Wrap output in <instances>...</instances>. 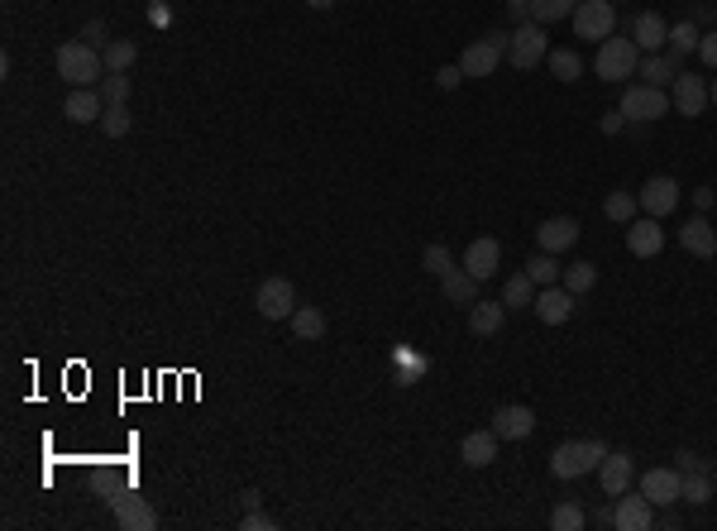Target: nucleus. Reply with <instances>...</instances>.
<instances>
[{"label":"nucleus","instance_id":"14","mask_svg":"<svg viewBox=\"0 0 717 531\" xmlns=\"http://www.w3.org/2000/svg\"><path fill=\"white\" fill-rule=\"evenodd\" d=\"M536 316H541L545 326H565L569 316H574V292L565 283H550V288L536 292Z\"/></svg>","mask_w":717,"mask_h":531},{"label":"nucleus","instance_id":"8","mask_svg":"<svg viewBox=\"0 0 717 531\" xmlns=\"http://www.w3.org/2000/svg\"><path fill=\"white\" fill-rule=\"evenodd\" d=\"M254 307H259L263 321H292L297 311V288L287 278H263L259 292H254Z\"/></svg>","mask_w":717,"mask_h":531},{"label":"nucleus","instance_id":"20","mask_svg":"<svg viewBox=\"0 0 717 531\" xmlns=\"http://www.w3.org/2000/svg\"><path fill=\"white\" fill-rule=\"evenodd\" d=\"M631 39H636L641 53H660V48L670 44V24H665V15L646 10V15H636V24H631Z\"/></svg>","mask_w":717,"mask_h":531},{"label":"nucleus","instance_id":"18","mask_svg":"<svg viewBox=\"0 0 717 531\" xmlns=\"http://www.w3.org/2000/svg\"><path fill=\"white\" fill-rule=\"evenodd\" d=\"M488 426L498 431V441H526L536 431V412L531 407H498Z\"/></svg>","mask_w":717,"mask_h":531},{"label":"nucleus","instance_id":"34","mask_svg":"<svg viewBox=\"0 0 717 531\" xmlns=\"http://www.w3.org/2000/svg\"><path fill=\"white\" fill-rule=\"evenodd\" d=\"M698 39H703V34H698V24L694 20H679L670 29V53L674 58H684V53H698Z\"/></svg>","mask_w":717,"mask_h":531},{"label":"nucleus","instance_id":"15","mask_svg":"<svg viewBox=\"0 0 717 531\" xmlns=\"http://www.w3.org/2000/svg\"><path fill=\"white\" fill-rule=\"evenodd\" d=\"M631 474H636V465H631L627 450H608L603 465H598V479H603V493H608V498H622V493H627Z\"/></svg>","mask_w":717,"mask_h":531},{"label":"nucleus","instance_id":"45","mask_svg":"<svg viewBox=\"0 0 717 531\" xmlns=\"http://www.w3.org/2000/svg\"><path fill=\"white\" fill-rule=\"evenodd\" d=\"M507 10H512V20L526 24V15H531V0H507Z\"/></svg>","mask_w":717,"mask_h":531},{"label":"nucleus","instance_id":"11","mask_svg":"<svg viewBox=\"0 0 717 531\" xmlns=\"http://www.w3.org/2000/svg\"><path fill=\"white\" fill-rule=\"evenodd\" d=\"M655 503L646 493H622L617 508H612V527L617 531H651L655 527Z\"/></svg>","mask_w":717,"mask_h":531},{"label":"nucleus","instance_id":"27","mask_svg":"<svg viewBox=\"0 0 717 531\" xmlns=\"http://www.w3.org/2000/svg\"><path fill=\"white\" fill-rule=\"evenodd\" d=\"M502 307L507 311L536 307V283H531V273H512V278L502 283Z\"/></svg>","mask_w":717,"mask_h":531},{"label":"nucleus","instance_id":"10","mask_svg":"<svg viewBox=\"0 0 717 531\" xmlns=\"http://www.w3.org/2000/svg\"><path fill=\"white\" fill-rule=\"evenodd\" d=\"M641 493L651 498L655 508H679V498H684V474H679V469L655 465V469L641 474Z\"/></svg>","mask_w":717,"mask_h":531},{"label":"nucleus","instance_id":"7","mask_svg":"<svg viewBox=\"0 0 717 531\" xmlns=\"http://www.w3.org/2000/svg\"><path fill=\"white\" fill-rule=\"evenodd\" d=\"M545 53H550V39H545V24H522L517 34H512V44H507V63L517 67V72H531L536 63H545Z\"/></svg>","mask_w":717,"mask_h":531},{"label":"nucleus","instance_id":"44","mask_svg":"<svg viewBox=\"0 0 717 531\" xmlns=\"http://www.w3.org/2000/svg\"><path fill=\"white\" fill-rule=\"evenodd\" d=\"M101 34H106V24H101V20H91L87 29H82V44H96V48H106L110 39H101Z\"/></svg>","mask_w":717,"mask_h":531},{"label":"nucleus","instance_id":"49","mask_svg":"<svg viewBox=\"0 0 717 531\" xmlns=\"http://www.w3.org/2000/svg\"><path fill=\"white\" fill-rule=\"evenodd\" d=\"M708 101H713V106H717V77H713V82H708Z\"/></svg>","mask_w":717,"mask_h":531},{"label":"nucleus","instance_id":"2","mask_svg":"<svg viewBox=\"0 0 717 531\" xmlns=\"http://www.w3.org/2000/svg\"><path fill=\"white\" fill-rule=\"evenodd\" d=\"M636 67H641L636 39H603V44H598L593 72H598L603 82H627V77H636Z\"/></svg>","mask_w":717,"mask_h":531},{"label":"nucleus","instance_id":"30","mask_svg":"<svg viewBox=\"0 0 717 531\" xmlns=\"http://www.w3.org/2000/svg\"><path fill=\"white\" fill-rule=\"evenodd\" d=\"M134 58H139V44H134V39H115V44L101 48V63H106V72H130Z\"/></svg>","mask_w":717,"mask_h":531},{"label":"nucleus","instance_id":"25","mask_svg":"<svg viewBox=\"0 0 717 531\" xmlns=\"http://www.w3.org/2000/svg\"><path fill=\"white\" fill-rule=\"evenodd\" d=\"M641 82L646 87H674V77H679V58L674 53H651V58H641Z\"/></svg>","mask_w":717,"mask_h":531},{"label":"nucleus","instance_id":"22","mask_svg":"<svg viewBox=\"0 0 717 531\" xmlns=\"http://www.w3.org/2000/svg\"><path fill=\"white\" fill-rule=\"evenodd\" d=\"M498 264H502V244H498V240H488V235H483V240H474L469 249H464V268L474 273L478 283H483V278H493V273H498Z\"/></svg>","mask_w":717,"mask_h":531},{"label":"nucleus","instance_id":"40","mask_svg":"<svg viewBox=\"0 0 717 531\" xmlns=\"http://www.w3.org/2000/svg\"><path fill=\"white\" fill-rule=\"evenodd\" d=\"M130 96V82H125V72H106V106H120Z\"/></svg>","mask_w":717,"mask_h":531},{"label":"nucleus","instance_id":"38","mask_svg":"<svg viewBox=\"0 0 717 531\" xmlns=\"http://www.w3.org/2000/svg\"><path fill=\"white\" fill-rule=\"evenodd\" d=\"M421 268H426V273H435V278H445V273L455 268V259H450V249H445V244H426V254H421Z\"/></svg>","mask_w":717,"mask_h":531},{"label":"nucleus","instance_id":"19","mask_svg":"<svg viewBox=\"0 0 717 531\" xmlns=\"http://www.w3.org/2000/svg\"><path fill=\"white\" fill-rule=\"evenodd\" d=\"M459 460L469 469H488L498 460V431H493V426H488V431H469L464 445H459Z\"/></svg>","mask_w":717,"mask_h":531},{"label":"nucleus","instance_id":"21","mask_svg":"<svg viewBox=\"0 0 717 531\" xmlns=\"http://www.w3.org/2000/svg\"><path fill=\"white\" fill-rule=\"evenodd\" d=\"M679 244H684L694 259H713V254H717V230L703 221V211H698L694 221L679 225Z\"/></svg>","mask_w":717,"mask_h":531},{"label":"nucleus","instance_id":"35","mask_svg":"<svg viewBox=\"0 0 717 531\" xmlns=\"http://www.w3.org/2000/svg\"><path fill=\"white\" fill-rule=\"evenodd\" d=\"M574 5H579V0H531V20L555 24V20H565V15H574Z\"/></svg>","mask_w":717,"mask_h":531},{"label":"nucleus","instance_id":"32","mask_svg":"<svg viewBox=\"0 0 717 531\" xmlns=\"http://www.w3.org/2000/svg\"><path fill=\"white\" fill-rule=\"evenodd\" d=\"M526 273H531V283H536V288H550V283H560V278H565V273H560V254H545V249L526 264Z\"/></svg>","mask_w":717,"mask_h":531},{"label":"nucleus","instance_id":"48","mask_svg":"<svg viewBox=\"0 0 717 531\" xmlns=\"http://www.w3.org/2000/svg\"><path fill=\"white\" fill-rule=\"evenodd\" d=\"M311 10H335V0H306Z\"/></svg>","mask_w":717,"mask_h":531},{"label":"nucleus","instance_id":"12","mask_svg":"<svg viewBox=\"0 0 717 531\" xmlns=\"http://www.w3.org/2000/svg\"><path fill=\"white\" fill-rule=\"evenodd\" d=\"M670 101H674V111L679 115H689V120H694V115L708 111V82H703L698 72H679V77H674Z\"/></svg>","mask_w":717,"mask_h":531},{"label":"nucleus","instance_id":"4","mask_svg":"<svg viewBox=\"0 0 717 531\" xmlns=\"http://www.w3.org/2000/svg\"><path fill=\"white\" fill-rule=\"evenodd\" d=\"M507 44H512V34H502V29H488L483 39H474V44L464 48V58H459V72L464 77H493L502 63V53H507Z\"/></svg>","mask_w":717,"mask_h":531},{"label":"nucleus","instance_id":"6","mask_svg":"<svg viewBox=\"0 0 717 531\" xmlns=\"http://www.w3.org/2000/svg\"><path fill=\"white\" fill-rule=\"evenodd\" d=\"M670 91L665 87H646V82H641V87H627L622 91V106H617V111L627 115L631 125H646V120H660V115H670Z\"/></svg>","mask_w":717,"mask_h":531},{"label":"nucleus","instance_id":"16","mask_svg":"<svg viewBox=\"0 0 717 531\" xmlns=\"http://www.w3.org/2000/svg\"><path fill=\"white\" fill-rule=\"evenodd\" d=\"M536 244H541L545 254H565L579 244V221L574 216H550V221L536 230Z\"/></svg>","mask_w":717,"mask_h":531},{"label":"nucleus","instance_id":"13","mask_svg":"<svg viewBox=\"0 0 717 531\" xmlns=\"http://www.w3.org/2000/svg\"><path fill=\"white\" fill-rule=\"evenodd\" d=\"M636 201H641V211H646V216L660 221V216H670L674 206H679V182H674V177H651V182L636 192Z\"/></svg>","mask_w":717,"mask_h":531},{"label":"nucleus","instance_id":"3","mask_svg":"<svg viewBox=\"0 0 717 531\" xmlns=\"http://www.w3.org/2000/svg\"><path fill=\"white\" fill-rule=\"evenodd\" d=\"M101 72H106V63H101V48L96 44H63L58 48V77H63V82H72V87H91Z\"/></svg>","mask_w":717,"mask_h":531},{"label":"nucleus","instance_id":"42","mask_svg":"<svg viewBox=\"0 0 717 531\" xmlns=\"http://www.w3.org/2000/svg\"><path fill=\"white\" fill-rule=\"evenodd\" d=\"M698 58H703L708 67H717V29H708V34L698 39Z\"/></svg>","mask_w":717,"mask_h":531},{"label":"nucleus","instance_id":"29","mask_svg":"<svg viewBox=\"0 0 717 531\" xmlns=\"http://www.w3.org/2000/svg\"><path fill=\"white\" fill-rule=\"evenodd\" d=\"M292 335H297V340H321V335H326V311L297 307L292 311Z\"/></svg>","mask_w":717,"mask_h":531},{"label":"nucleus","instance_id":"28","mask_svg":"<svg viewBox=\"0 0 717 531\" xmlns=\"http://www.w3.org/2000/svg\"><path fill=\"white\" fill-rule=\"evenodd\" d=\"M708 498H713V474H708V465L684 469V503H694V508H703Z\"/></svg>","mask_w":717,"mask_h":531},{"label":"nucleus","instance_id":"46","mask_svg":"<svg viewBox=\"0 0 717 531\" xmlns=\"http://www.w3.org/2000/svg\"><path fill=\"white\" fill-rule=\"evenodd\" d=\"M622 125H627V115H622V111H617V115H603V134H617Z\"/></svg>","mask_w":717,"mask_h":531},{"label":"nucleus","instance_id":"36","mask_svg":"<svg viewBox=\"0 0 717 531\" xmlns=\"http://www.w3.org/2000/svg\"><path fill=\"white\" fill-rule=\"evenodd\" d=\"M560 283H565V288L574 292V297H584V292L593 288V283H598V268H593V264H569Z\"/></svg>","mask_w":717,"mask_h":531},{"label":"nucleus","instance_id":"31","mask_svg":"<svg viewBox=\"0 0 717 531\" xmlns=\"http://www.w3.org/2000/svg\"><path fill=\"white\" fill-rule=\"evenodd\" d=\"M545 63H550V72H555L560 82H579V72H584V58H579L574 48H555V53H545Z\"/></svg>","mask_w":717,"mask_h":531},{"label":"nucleus","instance_id":"47","mask_svg":"<svg viewBox=\"0 0 717 531\" xmlns=\"http://www.w3.org/2000/svg\"><path fill=\"white\" fill-rule=\"evenodd\" d=\"M694 206H698V211H708V206H713V187H698V192H694Z\"/></svg>","mask_w":717,"mask_h":531},{"label":"nucleus","instance_id":"26","mask_svg":"<svg viewBox=\"0 0 717 531\" xmlns=\"http://www.w3.org/2000/svg\"><path fill=\"white\" fill-rule=\"evenodd\" d=\"M502 321H507V307H502V302H474V307H469V331L483 335V340L498 335Z\"/></svg>","mask_w":717,"mask_h":531},{"label":"nucleus","instance_id":"9","mask_svg":"<svg viewBox=\"0 0 717 531\" xmlns=\"http://www.w3.org/2000/svg\"><path fill=\"white\" fill-rule=\"evenodd\" d=\"M110 512H115V527L120 531H153L158 527L153 503L149 498H139V493H115V498H110Z\"/></svg>","mask_w":717,"mask_h":531},{"label":"nucleus","instance_id":"23","mask_svg":"<svg viewBox=\"0 0 717 531\" xmlns=\"http://www.w3.org/2000/svg\"><path fill=\"white\" fill-rule=\"evenodd\" d=\"M63 115L72 120V125H91V120H101V115H106V101H101V91L77 87L63 101Z\"/></svg>","mask_w":717,"mask_h":531},{"label":"nucleus","instance_id":"41","mask_svg":"<svg viewBox=\"0 0 717 531\" xmlns=\"http://www.w3.org/2000/svg\"><path fill=\"white\" fill-rule=\"evenodd\" d=\"M239 527H244V531H273L278 522H273L263 508H254V512H244V522H239Z\"/></svg>","mask_w":717,"mask_h":531},{"label":"nucleus","instance_id":"33","mask_svg":"<svg viewBox=\"0 0 717 531\" xmlns=\"http://www.w3.org/2000/svg\"><path fill=\"white\" fill-rule=\"evenodd\" d=\"M636 206H641V201H636V192H612V197L603 201V216H608V221H617V225H631V221H636Z\"/></svg>","mask_w":717,"mask_h":531},{"label":"nucleus","instance_id":"43","mask_svg":"<svg viewBox=\"0 0 717 531\" xmlns=\"http://www.w3.org/2000/svg\"><path fill=\"white\" fill-rule=\"evenodd\" d=\"M435 82H440L445 91H455L459 82H464V72H459V63L455 67H440V72H435Z\"/></svg>","mask_w":717,"mask_h":531},{"label":"nucleus","instance_id":"5","mask_svg":"<svg viewBox=\"0 0 717 531\" xmlns=\"http://www.w3.org/2000/svg\"><path fill=\"white\" fill-rule=\"evenodd\" d=\"M569 20H574V34H579V39L603 44V39L617 34V5H612V0H579Z\"/></svg>","mask_w":717,"mask_h":531},{"label":"nucleus","instance_id":"50","mask_svg":"<svg viewBox=\"0 0 717 531\" xmlns=\"http://www.w3.org/2000/svg\"><path fill=\"white\" fill-rule=\"evenodd\" d=\"M612 5H617V0H612Z\"/></svg>","mask_w":717,"mask_h":531},{"label":"nucleus","instance_id":"37","mask_svg":"<svg viewBox=\"0 0 717 531\" xmlns=\"http://www.w3.org/2000/svg\"><path fill=\"white\" fill-rule=\"evenodd\" d=\"M584 522H588V517H584V508H579V503H560V508L550 512V527H555V531H579Z\"/></svg>","mask_w":717,"mask_h":531},{"label":"nucleus","instance_id":"39","mask_svg":"<svg viewBox=\"0 0 717 531\" xmlns=\"http://www.w3.org/2000/svg\"><path fill=\"white\" fill-rule=\"evenodd\" d=\"M101 120H106L110 139H125V134H130V106H125V101H120V106H106V115H101Z\"/></svg>","mask_w":717,"mask_h":531},{"label":"nucleus","instance_id":"1","mask_svg":"<svg viewBox=\"0 0 717 531\" xmlns=\"http://www.w3.org/2000/svg\"><path fill=\"white\" fill-rule=\"evenodd\" d=\"M603 455H608L603 441H560L550 450V474L555 479H584L603 465Z\"/></svg>","mask_w":717,"mask_h":531},{"label":"nucleus","instance_id":"24","mask_svg":"<svg viewBox=\"0 0 717 531\" xmlns=\"http://www.w3.org/2000/svg\"><path fill=\"white\" fill-rule=\"evenodd\" d=\"M440 297L445 302H455V307H474L478 302V278L469 268H450L445 278H440Z\"/></svg>","mask_w":717,"mask_h":531},{"label":"nucleus","instance_id":"17","mask_svg":"<svg viewBox=\"0 0 717 531\" xmlns=\"http://www.w3.org/2000/svg\"><path fill=\"white\" fill-rule=\"evenodd\" d=\"M627 249L636 254V259H655L660 249H665V230H660V221L655 216H636V221L627 225Z\"/></svg>","mask_w":717,"mask_h":531}]
</instances>
